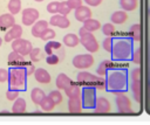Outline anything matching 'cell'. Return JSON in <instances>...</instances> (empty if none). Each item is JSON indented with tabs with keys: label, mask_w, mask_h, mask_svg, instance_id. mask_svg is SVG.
I'll return each mask as SVG.
<instances>
[{
	"label": "cell",
	"mask_w": 150,
	"mask_h": 125,
	"mask_svg": "<svg viewBox=\"0 0 150 125\" xmlns=\"http://www.w3.org/2000/svg\"><path fill=\"white\" fill-rule=\"evenodd\" d=\"M105 89L109 92H125L128 90V71L125 69H110L105 74Z\"/></svg>",
	"instance_id": "obj_1"
},
{
	"label": "cell",
	"mask_w": 150,
	"mask_h": 125,
	"mask_svg": "<svg viewBox=\"0 0 150 125\" xmlns=\"http://www.w3.org/2000/svg\"><path fill=\"white\" fill-rule=\"evenodd\" d=\"M132 42L128 37H118L114 40V44L111 48V57L114 61L124 62L131 57L132 54Z\"/></svg>",
	"instance_id": "obj_2"
},
{
	"label": "cell",
	"mask_w": 150,
	"mask_h": 125,
	"mask_svg": "<svg viewBox=\"0 0 150 125\" xmlns=\"http://www.w3.org/2000/svg\"><path fill=\"white\" fill-rule=\"evenodd\" d=\"M27 72L25 67H12L8 70V88L18 91L27 89Z\"/></svg>",
	"instance_id": "obj_3"
},
{
	"label": "cell",
	"mask_w": 150,
	"mask_h": 125,
	"mask_svg": "<svg viewBox=\"0 0 150 125\" xmlns=\"http://www.w3.org/2000/svg\"><path fill=\"white\" fill-rule=\"evenodd\" d=\"M79 37H80V42L81 44L88 50V53H96L100 48V44L96 40V37L94 36V34L91 32H88L84 27H81L79 29Z\"/></svg>",
	"instance_id": "obj_4"
},
{
	"label": "cell",
	"mask_w": 150,
	"mask_h": 125,
	"mask_svg": "<svg viewBox=\"0 0 150 125\" xmlns=\"http://www.w3.org/2000/svg\"><path fill=\"white\" fill-rule=\"evenodd\" d=\"M142 71L139 68H135L131 71V91L134 98L138 104L142 103V81H141Z\"/></svg>",
	"instance_id": "obj_5"
},
{
	"label": "cell",
	"mask_w": 150,
	"mask_h": 125,
	"mask_svg": "<svg viewBox=\"0 0 150 125\" xmlns=\"http://www.w3.org/2000/svg\"><path fill=\"white\" fill-rule=\"evenodd\" d=\"M96 89L93 86H83L81 90V102L83 109H94L96 102Z\"/></svg>",
	"instance_id": "obj_6"
},
{
	"label": "cell",
	"mask_w": 150,
	"mask_h": 125,
	"mask_svg": "<svg viewBox=\"0 0 150 125\" xmlns=\"http://www.w3.org/2000/svg\"><path fill=\"white\" fill-rule=\"evenodd\" d=\"M115 104H116L118 112H121V113H132L134 112L132 106H131V102L124 92H117L116 93Z\"/></svg>",
	"instance_id": "obj_7"
},
{
	"label": "cell",
	"mask_w": 150,
	"mask_h": 125,
	"mask_svg": "<svg viewBox=\"0 0 150 125\" xmlns=\"http://www.w3.org/2000/svg\"><path fill=\"white\" fill-rule=\"evenodd\" d=\"M11 47L14 51L21 54L22 56H27L29 55L30 50L33 49V44L30 43V41L28 40H25V39H16V40H13L11 42Z\"/></svg>",
	"instance_id": "obj_8"
},
{
	"label": "cell",
	"mask_w": 150,
	"mask_h": 125,
	"mask_svg": "<svg viewBox=\"0 0 150 125\" xmlns=\"http://www.w3.org/2000/svg\"><path fill=\"white\" fill-rule=\"evenodd\" d=\"M94 64V57L90 53L88 54H79L73 58V65L80 70H84L90 68Z\"/></svg>",
	"instance_id": "obj_9"
},
{
	"label": "cell",
	"mask_w": 150,
	"mask_h": 125,
	"mask_svg": "<svg viewBox=\"0 0 150 125\" xmlns=\"http://www.w3.org/2000/svg\"><path fill=\"white\" fill-rule=\"evenodd\" d=\"M40 13L36 8H25L21 11V21L25 26H33L38 20H39Z\"/></svg>",
	"instance_id": "obj_10"
},
{
	"label": "cell",
	"mask_w": 150,
	"mask_h": 125,
	"mask_svg": "<svg viewBox=\"0 0 150 125\" xmlns=\"http://www.w3.org/2000/svg\"><path fill=\"white\" fill-rule=\"evenodd\" d=\"M77 77V83L79 84H82V85H84V86H95V83H96V81H97V77H98V75L97 76H95V75H93L91 72H88V71H80L77 75H76Z\"/></svg>",
	"instance_id": "obj_11"
},
{
	"label": "cell",
	"mask_w": 150,
	"mask_h": 125,
	"mask_svg": "<svg viewBox=\"0 0 150 125\" xmlns=\"http://www.w3.org/2000/svg\"><path fill=\"white\" fill-rule=\"evenodd\" d=\"M50 26L53 27H59L61 29H66L70 26V21L67 16L64 15H61V14H53L52 18L49 19V22H48Z\"/></svg>",
	"instance_id": "obj_12"
},
{
	"label": "cell",
	"mask_w": 150,
	"mask_h": 125,
	"mask_svg": "<svg viewBox=\"0 0 150 125\" xmlns=\"http://www.w3.org/2000/svg\"><path fill=\"white\" fill-rule=\"evenodd\" d=\"M94 110H95L96 113H107L111 110L110 102L105 97H96Z\"/></svg>",
	"instance_id": "obj_13"
},
{
	"label": "cell",
	"mask_w": 150,
	"mask_h": 125,
	"mask_svg": "<svg viewBox=\"0 0 150 125\" xmlns=\"http://www.w3.org/2000/svg\"><path fill=\"white\" fill-rule=\"evenodd\" d=\"M25 56H22L21 54L12 50L9 54H8V57H7V61H8V64L9 65H13V67H25L27 65L28 63L25 61L23 58Z\"/></svg>",
	"instance_id": "obj_14"
},
{
	"label": "cell",
	"mask_w": 150,
	"mask_h": 125,
	"mask_svg": "<svg viewBox=\"0 0 150 125\" xmlns=\"http://www.w3.org/2000/svg\"><path fill=\"white\" fill-rule=\"evenodd\" d=\"M21 35H22V27H21L20 25L15 23V25H13V26L8 29V32L6 33V35H5V41H6V42H12L13 40L20 39Z\"/></svg>",
	"instance_id": "obj_15"
},
{
	"label": "cell",
	"mask_w": 150,
	"mask_h": 125,
	"mask_svg": "<svg viewBox=\"0 0 150 125\" xmlns=\"http://www.w3.org/2000/svg\"><path fill=\"white\" fill-rule=\"evenodd\" d=\"M74 11H75V13H74L75 19L77 21H80V22H83L84 20L91 18V11H90V7L89 6H83L82 5L79 8L74 9Z\"/></svg>",
	"instance_id": "obj_16"
},
{
	"label": "cell",
	"mask_w": 150,
	"mask_h": 125,
	"mask_svg": "<svg viewBox=\"0 0 150 125\" xmlns=\"http://www.w3.org/2000/svg\"><path fill=\"white\" fill-rule=\"evenodd\" d=\"M48 22L45 21V20H38L33 26H32V29H30V33L34 37H40L41 34L48 28Z\"/></svg>",
	"instance_id": "obj_17"
},
{
	"label": "cell",
	"mask_w": 150,
	"mask_h": 125,
	"mask_svg": "<svg viewBox=\"0 0 150 125\" xmlns=\"http://www.w3.org/2000/svg\"><path fill=\"white\" fill-rule=\"evenodd\" d=\"M34 78L39 82V83H41V84H48L49 82H50V75H49V72L46 70V69H43V68H38V69H35V71H34Z\"/></svg>",
	"instance_id": "obj_18"
},
{
	"label": "cell",
	"mask_w": 150,
	"mask_h": 125,
	"mask_svg": "<svg viewBox=\"0 0 150 125\" xmlns=\"http://www.w3.org/2000/svg\"><path fill=\"white\" fill-rule=\"evenodd\" d=\"M128 37L135 42H139L142 39V26L139 23H135L129 28Z\"/></svg>",
	"instance_id": "obj_19"
},
{
	"label": "cell",
	"mask_w": 150,
	"mask_h": 125,
	"mask_svg": "<svg viewBox=\"0 0 150 125\" xmlns=\"http://www.w3.org/2000/svg\"><path fill=\"white\" fill-rule=\"evenodd\" d=\"M82 102L81 97H75V98H69L68 99V110L71 113H80L82 111Z\"/></svg>",
	"instance_id": "obj_20"
},
{
	"label": "cell",
	"mask_w": 150,
	"mask_h": 125,
	"mask_svg": "<svg viewBox=\"0 0 150 125\" xmlns=\"http://www.w3.org/2000/svg\"><path fill=\"white\" fill-rule=\"evenodd\" d=\"M13 25H15V18L11 13H4L0 15V28L8 29Z\"/></svg>",
	"instance_id": "obj_21"
},
{
	"label": "cell",
	"mask_w": 150,
	"mask_h": 125,
	"mask_svg": "<svg viewBox=\"0 0 150 125\" xmlns=\"http://www.w3.org/2000/svg\"><path fill=\"white\" fill-rule=\"evenodd\" d=\"M116 65H115V63L112 62V61H109V60H104V61H102L100 64H98V67H97V69H96V74L98 75V76H105V74L110 70V69H114Z\"/></svg>",
	"instance_id": "obj_22"
},
{
	"label": "cell",
	"mask_w": 150,
	"mask_h": 125,
	"mask_svg": "<svg viewBox=\"0 0 150 125\" xmlns=\"http://www.w3.org/2000/svg\"><path fill=\"white\" fill-rule=\"evenodd\" d=\"M71 83H73V81H71L66 74H59L57 77H56V81H55L56 88H57L59 90H64V89L68 88Z\"/></svg>",
	"instance_id": "obj_23"
},
{
	"label": "cell",
	"mask_w": 150,
	"mask_h": 125,
	"mask_svg": "<svg viewBox=\"0 0 150 125\" xmlns=\"http://www.w3.org/2000/svg\"><path fill=\"white\" fill-rule=\"evenodd\" d=\"M110 20L114 25H122L128 20V13L124 11H116L111 14Z\"/></svg>",
	"instance_id": "obj_24"
},
{
	"label": "cell",
	"mask_w": 150,
	"mask_h": 125,
	"mask_svg": "<svg viewBox=\"0 0 150 125\" xmlns=\"http://www.w3.org/2000/svg\"><path fill=\"white\" fill-rule=\"evenodd\" d=\"M64 95L68 97V98H75V97H81V88L79 84L76 83H71L68 88H66L64 90Z\"/></svg>",
	"instance_id": "obj_25"
},
{
	"label": "cell",
	"mask_w": 150,
	"mask_h": 125,
	"mask_svg": "<svg viewBox=\"0 0 150 125\" xmlns=\"http://www.w3.org/2000/svg\"><path fill=\"white\" fill-rule=\"evenodd\" d=\"M63 43L66 47H69V48H74L76 47L79 43H80V37L79 35L74 34V33H69V34H66L63 36Z\"/></svg>",
	"instance_id": "obj_26"
},
{
	"label": "cell",
	"mask_w": 150,
	"mask_h": 125,
	"mask_svg": "<svg viewBox=\"0 0 150 125\" xmlns=\"http://www.w3.org/2000/svg\"><path fill=\"white\" fill-rule=\"evenodd\" d=\"M27 109V103L23 98H16L13 103V106H12V112L13 113H23Z\"/></svg>",
	"instance_id": "obj_27"
},
{
	"label": "cell",
	"mask_w": 150,
	"mask_h": 125,
	"mask_svg": "<svg viewBox=\"0 0 150 125\" xmlns=\"http://www.w3.org/2000/svg\"><path fill=\"white\" fill-rule=\"evenodd\" d=\"M83 27L88 30V32H95V30H98L101 28V23L98 20L96 19H93V18H89L87 20L83 21Z\"/></svg>",
	"instance_id": "obj_28"
},
{
	"label": "cell",
	"mask_w": 150,
	"mask_h": 125,
	"mask_svg": "<svg viewBox=\"0 0 150 125\" xmlns=\"http://www.w3.org/2000/svg\"><path fill=\"white\" fill-rule=\"evenodd\" d=\"M45 96H46L45 91H43L42 89H40V88H34V89L30 91V99H32V102H33L34 104H36V105H39V104L41 103V100L43 99Z\"/></svg>",
	"instance_id": "obj_29"
},
{
	"label": "cell",
	"mask_w": 150,
	"mask_h": 125,
	"mask_svg": "<svg viewBox=\"0 0 150 125\" xmlns=\"http://www.w3.org/2000/svg\"><path fill=\"white\" fill-rule=\"evenodd\" d=\"M120 6L124 12H131L137 8L138 0H120Z\"/></svg>",
	"instance_id": "obj_30"
},
{
	"label": "cell",
	"mask_w": 150,
	"mask_h": 125,
	"mask_svg": "<svg viewBox=\"0 0 150 125\" xmlns=\"http://www.w3.org/2000/svg\"><path fill=\"white\" fill-rule=\"evenodd\" d=\"M60 48H62L61 42L50 40V41H48L47 44L45 46V53H46L47 55H52V54H54V53H53L54 50H59Z\"/></svg>",
	"instance_id": "obj_31"
},
{
	"label": "cell",
	"mask_w": 150,
	"mask_h": 125,
	"mask_svg": "<svg viewBox=\"0 0 150 125\" xmlns=\"http://www.w3.org/2000/svg\"><path fill=\"white\" fill-rule=\"evenodd\" d=\"M7 8H8L11 14L16 15L18 13H20L22 11L21 9V0H9L8 5H7Z\"/></svg>",
	"instance_id": "obj_32"
},
{
	"label": "cell",
	"mask_w": 150,
	"mask_h": 125,
	"mask_svg": "<svg viewBox=\"0 0 150 125\" xmlns=\"http://www.w3.org/2000/svg\"><path fill=\"white\" fill-rule=\"evenodd\" d=\"M40 106H41V109H42V111H53L54 110V107H55V104H54V102L49 98V96L48 95H46L45 97H43V99L41 100V103L39 104Z\"/></svg>",
	"instance_id": "obj_33"
},
{
	"label": "cell",
	"mask_w": 150,
	"mask_h": 125,
	"mask_svg": "<svg viewBox=\"0 0 150 125\" xmlns=\"http://www.w3.org/2000/svg\"><path fill=\"white\" fill-rule=\"evenodd\" d=\"M101 29L102 33L108 37H112L114 35H116V28L114 23H104L103 26H101Z\"/></svg>",
	"instance_id": "obj_34"
},
{
	"label": "cell",
	"mask_w": 150,
	"mask_h": 125,
	"mask_svg": "<svg viewBox=\"0 0 150 125\" xmlns=\"http://www.w3.org/2000/svg\"><path fill=\"white\" fill-rule=\"evenodd\" d=\"M48 96H49V98L54 102V104H55V105H57V104L62 103L63 96H62V93H61V91H60L59 89H57V90H53V91H50V92L48 93Z\"/></svg>",
	"instance_id": "obj_35"
},
{
	"label": "cell",
	"mask_w": 150,
	"mask_h": 125,
	"mask_svg": "<svg viewBox=\"0 0 150 125\" xmlns=\"http://www.w3.org/2000/svg\"><path fill=\"white\" fill-rule=\"evenodd\" d=\"M29 58H30V61L32 62H39L41 58H42V51H41V49L40 48H34L33 47V49L30 50V53H29Z\"/></svg>",
	"instance_id": "obj_36"
},
{
	"label": "cell",
	"mask_w": 150,
	"mask_h": 125,
	"mask_svg": "<svg viewBox=\"0 0 150 125\" xmlns=\"http://www.w3.org/2000/svg\"><path fill=\"white\" fill-rule=\"evenodd\" d=\"M55 35H56L55 30L48 27V28L41 34V36H40L39 39H41V40H43V41H50V40H53V39L55 37Z\"/></svg>",
	"instance_id": "obj_37"
},
{
	"label": "cell",
	"mask_w": 150,
	"mask_h": 125,
	"mask_svg": "<svg viewBox=\"0 0 150 125\" xmlns=\"http://www.w3.org/2000/svg\"><path fill=\"white\" fill-rule=\"evenodd\" d=\"M130 58H131V61L135 64L139 65L141 62H142V49L141 48H137V49L132 50V54H131V57Z\"/></svg>",
	"instance_id": "obj_38"
},
{
	"label": "cell",
	"mask_w": 150,
	"mask_h": 125,
	"mask_svg": "<svg viewBox=\"0 0 150 125\" xmlns=\"http://www.w3.org/2000/svg\"><path fill=\"white\" fill-rule=\"evenodd\" d=\"M59 1H52V2H49L48 5H47V12L48 13H50L52 15L53 14H57V12H59Z\"/></svg>",
	"instance_id": "obj_39"
},
{
	"label": "cell",
	"mask_w": 150,
	"mask_h": 125,
	"mask_svg": "<svg viewBox=\"0 0 150 125\" xmlns=\"http://www.w3.org/2000/svg\"><path fill=\"white\" fill-rule=\"evenodd\" d=\"M112 44H114V39H112V37H108V36H107V37L103 40V42H102V47H103V49H104L105 51H108V53L111 51Z\"/></svg>",
	"instance_id": "obj_40"
},
{
	"label": "cell",
	"mask_w": 150,
	"mask_h": 125,
	"mask_svg": "<svg viewBox=\"0 0 150 125\" xmlns=\"http://www.w3.org/2000/svg\"><path fill=\"white\" fill-rule=\"evenodd\" d=\"M70 8L68 7V5L66 4V1L64 2H60L59 4V14H61V15H64V16H67L69 13H70Z\"/></svg>",
	"instance_id": "obj_41"
},
{
	"label": "cell",
	"mask_w": 150,
	"mask_h": 125,
	"mask_svg": "<svg viewBox=\"0 0 150 125\" xmlns=\"http://www.w3.org/2000/svg\"><path fill=\"white\" fill-rule=\"evenodd\" d=\"M19 92H20V91H18V90H14V89H9V88H8V90L6 91V98H7L8 100L14 102V100L19 97Z\"/></svg>",
	"instance_id": "obj_42"
},
{
	"label": "cell",
	"mask_w": 150,
	"mask_h": 125,
	"mask_svg": "<svg viewBox=\"0 0 150 125\" xmlns=\"http://www.w3.org/2000/svg\"><path fill=\"white\" fill-rule=\"evenodd\" d=\"M46 62L49 64V65H55L60 62V57L56 55V54H52V55H47L46 57Z\"/></svg>",
	"instance_id": "obj_43"
},
{
	"label": "cell",
	"mask_w": 150,
	"mask_h": 125,
	"mask_svg": "<svg viewBox=\"0 0 150 125\" xmlns=\"http://www.w3.org/2000/svg\"><path fill=\"white\" fill-rule=\"evenodd\" d=\"M94 88L96 90H103V89H105V77L104 76H98Z\"/></svg>",
	"instance_id": "obj_44"
},
{
	"label": "cell",
	"mask_w": 150,
	"mask_h": 125,
	"mask_svg": "<svg viewBox=\"0 0 150 125\" xmlns=\"http://www.w3.org/2000/svg\"><path fill=\"white\" fill-rule=\"evenodd\" d=\"M82 2H83V0H67V1H66V4L68 5V7H69L70 9H76V8H79L80 6H82Z\"/></svg>",
	"instance_id": "obj_45"
},
{
	"label": "cell",
	"mask_w": 150,
	"mask_h": 125,
	"mask_svg": "<svg viewBox=\"0 0 150 125\" xmlns=\"http://www.w3.org/2000/svg\"><path fill=\"white\" fill-rule=\"evenodd\" d=\"M7 81H8V70L4 69V68H0V82L4 83V82H7Z\"/></svg>",
	"instance_id": "obj_46"
},
{
	"label": "cell",
	"mask_w": 150,
	"mask_h": 125,
	"mask_svg": "<svg viewBox=\"0 0 150 125\" xmlns=\"http://www.w3.org/2000/svg\"><path fill=\"white\" fill-rule=\"evenodd\" d=\"M25 69H26L27 76L33 75V74H34V71H35V67H34V64H32V63H28V64H27V67H25Z\"/></svg>",
	"instance_id": "obj_47"
},
{
	"label": "cell",
	"mask_w": 150,
	"mask_h": 125,
	"mask_svg": "<svg viewBox=\"0 0 150 125\" xmlns=\"http://www.w3.org/2000/svg\"><path fill=\"white\" fill-rule=\"evenodd\" d=\"M83 1L90 7H96L102 2V0H83Z\"/></svg>",
	"instance_id": "obj_48"
},
{
	"label": "cell",
	"mask_w": 150,
	"mask_h": 125,
	"mask_svg": "<svg viewBox=\"0 0 150 125\" xmlns=\"http://www.w3.org/2000/svg\"><path fill=\"white\" fill-rule=\"evenodd\" d=\"M1 44H2V39L0 37V47H1Z\"/></svg>",
	"instance_id": "obj_49"
},
{
	"label": "cell",
	"mask_w": 150,
	"mask_h": 125,
	"mask_svg": "<svg viewBox=\"0 0 150 125\" xmlns=\"http://www.w3.org/2000/svg\"><path fill=\"white\" fill-rule=\"evenodd\" d=\"M34 1H36V2H41V1H43V0H34Z\"/></svg>",
	"instance_id": "obj_50"
}]
</instances>
